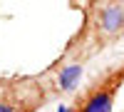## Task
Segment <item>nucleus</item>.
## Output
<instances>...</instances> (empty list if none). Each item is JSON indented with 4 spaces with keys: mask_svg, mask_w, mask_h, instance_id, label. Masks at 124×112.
<instances>
[{
    "mask_svg": "<svg viewBox=\"0 0 124 112\" xmlns=\"http://www.w3.org/2000/svg\"><path fill=\"white\" fill-rule=\"evenodd\" d=\"M114 90H117V85L94 90V92L82 102V110L79 112H112V105H114Z\"/></svg>",
    "mask_w": 124,
    "mask_h": 112,
    "instance_id": "nucleus-1",
    "label": "nucleus"
},
{
    "mask_svg": "<svg viewBox=\"0 0 124 112\" xmlns=\"http://www.w3.org/2000/svg\"><path fill=\"white\" fill-rule=\"evenodd\" d=\"M99 27L104 35H117L124 30V8L122 5H107L99 13Z\"/></svg>",
    "mask_w": 124,
    "mask_h": 112,
    "instance_id": "nucleus-2",
    "label": "nucleus"
},
{
    "mask_svg": "<svg viewBox=\"0 0 124 112\" xmlns=\"http://www.w3.org/2000/svg\"><path fill=\"white\" fill-rule=\"evenodd\" d=\"M79 77H82V65L77 62H70L60 70V75H57V85L62 92H72L77 85H79Z\"/></svg>",
    "mask_w": 124,
    "mask_h": 112,
    "instance_id": "nucleus-3",
    "label": "nucleus"
},
{
    "mask_svg": "<svg viewBox=\"0 0 124 112\" xmlns=\"http://www.w3.org/2000/svg\"><path fill=\"white\" fill-rule=\"evenodd\" d=\"M0 112H20V107L10 105V102H0Z\"/></svg>",
    "mask_w": 124,
    "mask_h": 112,
    "instance_id": "nucleus-4",
    "label": "nucleus"
},
{
    "mask_svg": "<svg viewBox=\"0 0 124 112\" xmlns=\"http://www.w3.org/2000/svg\"><path fill=\"white\" fill-rule=\"evenodd\" d=\"M57 112H77V110H72V107H67V105H60Z\"/></svg>",
    "mask_w": 124,
    "mask_h": 112,
    "instance_id": "nucleus-5",
    "label": "nucleus"
}]
</instances>
